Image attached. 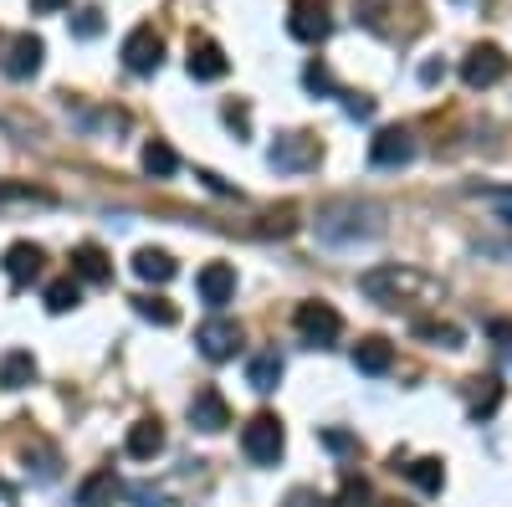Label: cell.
Masks as SVG:
<instances>
[{
    "instance_id": "19",
    "label": "cell",
    "mask_w": 512,
    "mask_h": 507,
    "mask_svg": "<svg viewBox=\"0 0 512 507\" xmlns=\"http://www.w3.org/2000/svg\"><path fill=\"white\" fill-rule=\"evenodd\" d=\"M134 272H139V282H169V277H175L180 267H175V257H169V251H159V246H144L139 251V257H134Z\"/></svg>"
},
{
    "instance_id": "34",
    "label": "cell",
    "mask_w": 512,
    "mask_h": 507,
    "mask_svg": "<svg viewBox=\"0 0 512 507\" xmlns=\"http://www.w3.org/2000/svg\"><path fill=\"white\" fill-rule=\"evenodd\" d=\"M323 446L328 451H354V436L349 431H323Z\"/></svg>"
},
{
    "instance_id": "38",
    "label": "cell",
    "mask_w": 512,
    "mask_h": 507,
    "mask_svg": "<svg viewBox=\"0 0 512 507\" xmlns=\"http://www.w3.org/2000/svg\"><path fill=\"white\" fill-rule=\"evenodd\" d=\"M441 77H446L441 62H425V67H420V82H441Z\"/></svg>"
},
{
    "instance_id": "25",
    "label": "cell",
    "mask_w": 512,
    "mask_h": 507,
    "mask_svg": "<svg viewBox=\"0 0 512 507\" xmlns=\"http://www.w3.org/2000/svg\"><path fill=\"white\" fill-rule=\"evenodd\" d=\"M77 303H82L77 277H57V282H47V308H52V313H72Z\"/></svg>"
},
{
    "instance_id": "22",
    "label": "cell",
    "mask_w": 512,
    "mask_h": 507,
    "mask_svg": "<svg viewBox=\"0 0 512 507\" xmlns=\"http://www.w3.org/2000/svg\"><path fill=\"white\" fill-rule=\"evenodd\" d=\"M144 169H149L154 180H169V175L180 169V159H175V149H169L164 139H149V144H144Z\"/></svg>"
},
{
    "instance_id": "14",
    "label": "cell",
    "mask_w": 512,
    "mask_h": 507,
    "mask_svg": "<svg viewBox=\"0 0 512 507\" xmlns=\"http://www.w3.org/2000/svg\"><path fill=\"white\" fill-rule=\"evenodd\" d=\"M72 277H82V282H113L108 251H103L98 241H82V246L72 251Z\"/></svg>"
},
{
    "instance_id": "9",
    "label": "cell",
    "mask_w": 512,
    "mask_h": 507,
    "mask_svg": "<svg viewBox=\"0 0 512 507\" xmlns=\"http://www.w3.org/2000/svg\"><path fill=\"white\" fill-rule=\"evenodd\" d=\"M410 159H415V139L405 129H379L374 134V144H369V164L374 169H400Z\"/></svg>"
},
{
    "instance_id": "18",
    "label": "cell",
    "mask_w": 512,
    "mask_h": 507,
    "mask_svg": "<svg viewBox=\"0 0 512 507\" xmlns=\"http://www.w3.org/2000/svg\"><path fill=\"white\" fill-rule=\"evenodd\" d=\"M123 451L134 456V461H154V456L164 451V426H159V420H139V426L128 431Z\"/></svg>"
},
{
    "instance_id": "20",
    "label": "cell",
    "mask_w": 512,
    "mask_h": 507,
    "mask_svg": "<svg viewBox=\"0 0 512 507\" xmlns=\"http://www.w3.org/2000/svg\"><path fill=\"white\" fill-rule=\"evenodd\" d=\"M36 379V359L26 349H11L6 359H0V390H26Z\"/></svg>"
},
{
    "instance_id": "6",
    "label": "cell",
    "mask_w": 512,
    "mask_h": 507,
    "mask_svg": "<svg viewBox=\"0 0 512 507\" xmlns=\"http://www.w3.org/2000/svg\"><path fill=\"white\" fill-rule=\"evenodd\" d=\"M195 344H200V354H205L210 364H226V359H236V349H241V323L210 318V323L195 328Z\"/></svg>"
},
{
    "instance_id": "10",
    "label": "cell",
    "mask_w": 512,
    "mask_h": 507,
    "mask_svg": "<svg viewBox=\"0 0 512 507\" xmlns=\"http://www.w3.org/2000/svg\"><path fill=\"white\" fill-rule=\"evenodd\" d=\"M190 77L195 82H221L226 72H231V62H226V52L216 47V41H210V36H190Z\"/></svg>"
},
{
    "instance_id": "5",
    "label": "cell",
    "mask_w": 512,
    "mask_h": 507,
    "mask_svg": "<svg viewBox=\"0 0 512 507\" xmlns=\"http://www.w3.org/2000/svg\"><path fill=\"white\" fill-rule=\"evenodd\" d=\"M159 62H164V36L154 26H134L123 36V67L128 72L149 77V72H159Z\"/></svg>"
},
{
    "instance_id": "39",
    "label": "cell",
    "mask_w": 512,
    "mask_h": 507,
    "mask_svg": "<svg viewBox=\"0 0 512 507\" xmlns=\"http://www.w3.org/2000/svg\"><path fill=\"white\" fill-rule=\"evenodd\" d=\"M226 123L231 129H246V108H226Z\"/></svg>"
},
{
    "instance_id": "4",
    "label": "cell",
    "mask_w": 512,
    "mask_h": 507,
    "mask_svg": "<svg viewBox=\"0 0 512 507\" xmlns=\"http://www.w3.org/2000/svg\"><path fill=\"white\" fill-rule=\"evenodd\" d=\"M507 52L502 47H492V41H482V47H472L466 52V62H461V82L466 88H497V82L507 77Z\"/></svg>"
},
{
    "instance_id": "2",
    "label": "cell",
    "mask_w": 512,
    "mask_h": 507,
    "mask_svg": "<svg viewBox=\"0 0 512 507\" xmlns=\"http://www.w3.org/2000/svg\"><path fill=\"white\" fill-rule=\"evenodd\" d=\"M241 451L256 461V467H277L282 451H287L282 420H277V415H251L246 426H241Z\"/></svg>"
},
{
    "instance_id": "29",
    "label": "cell",
    "mask_w": 512,
    "mask_h": 507,
    "mask_svg": "<svg viewBox=\"0 0 512 507\" xmlns=\"http://www.w3.org/2000/svg\"><path fill=\"white\" fill-rule=\"evenodd\" d=\"M72 31H77V36H98V31H103V11H98V6H82V11L72 16Z\"/></svg>"
},
{
    "instance_id": "24",
    "label": "cell",
    "mask_w": 512,
    "mask_h": 507,
    "mask_svg": "<svg viewBox=\"0 0 512 507\" xmlns=\"http://www.w3.org/2000/svg\"><path fill=\"white\" fill-rule=\"evenodd\" d=\"M134 308H139V318H149V323H159V328H175V323H180V308L169 303V298H154V292L134 298Z\"/></svg>"
},
{
    "instance_id": "33",
    "label": "cell",
    "mask_w": 512,
    "mask_h": 507,
    "mask_svg": "<svg viewBox=\"0 0 512 507\" xmlns=\"http://www.w3.org/2000/svg\"><path fill=\"white\" fill-rule=\"evenodd\" d=\"M344 108H349V118H369V113H374V103L359 98V93H344Z\"/></svg>"
},
{
    "instance_id": "23",
    "label": "cell",
    "mask_w": 512,
    "mask_h": 507,
    "mask_svg": "<svg viewBox=\"0 0 512 507\" xmlns=\"http://www.w3.org/2000/svg\"><path fill=\"white\" fill-rule=\"evenodd\" d=\"M405 472H410V482H415L420 492H441V487H446V467H441L436 456H420V461H410Z\"/></svg>"
},
{
    "instance_id": "31",
    "label": "cell",
    "mask_w": 512,
    "mask_h": 507,
    "mask_svg": "<svg viewBox=\"0 0 512 507\" xmlns=\"http://www.w3.org/2000/svg\"><path fill=\"white\" fill-rule=\"evenodd\" d=\"M282 507H323V497L313 492V487H297V492H287V502Z\"/></svg>"
},
{
    "instance_id": "30",
    "label": "cell",
    "mask_w": 512,
    "mask_h": 507,
    "mask_svg": "<svg viewBox=\"0 0 512 507\" xmlns=\"http://www.w3.org/2000/svg\"><path fill=\"white\" fill-rule=\"evenodd\" d=\"M303 82H308V93H333V77H328V67H323V62H308Z\"/></svg>"
},
{
    "instance_id": "7",
    "label": "cell",
    "mask_w": 512,
    "mask_h": 507,
    "mask_svg": "<svg viewBox=\"0 0 512 507\" xmlns=\"http://www.w3.org/2000/svg\"><path fill=\"white\" fill-rule=\"evenodd\" d=\"M287 31H292L297 41H308V47H318V41H328V31H333V16H328L323 0H292Z\"/></svg>"
},
{
    "instance_id": "32",
    "label": "cell",
    "mask_w": 512,
    "mask_h": 507,
    "mask_svg": "<svg viewBox=\"0 0 512 507\" xmlns=\"http://www.w3.org/2000/svg\"><path fill=\"white\" fill-rule=\"evenodd\" d=\"M200 185H205V190H216V195H236V185H226L216 169H200Z\"/></svg>"
},
{
    "instance_id": "8",
    "label": "cell",
    "mask_w": 512,
    "mask_h": 507,
    "mask_svg": "<svg viewBox=\"0 0 512 507\" xmlns=\"http://www.w3.org/2000/svg\"><path fill=\"white\" fill-rule=\"evenodd\" d=\"M190 426L195 431H205V436H216V431H226L231 426V405H226V395L221 390H195V400H190Z\"/></svg>"
},
{
    "instance_id": "16",
    "label": "cell",
    "mask_w": 512,
    "mask_h": 507,
    "mask_svg": "<svg viewBox=\"0 0 512 507\" xmlns=\"http://www.w3.org/2000/svg\"><path fill=\"white\" fill-rule=\"evenodd\" d=\"M52 190H36L26 180H0V210H47Z\"/></svg>"
},
{
    "instance_id": "28",
    "label": "cell",
    "mask_w": 512,
    "mask_h": 507,
    "mask_svg": "<svg viewBox=\"0 0 512 507\" xmlns=\"http://www.w3.org/2000/svg\"><path fill=\"white\" fill-rule=\"evenodd\" d=\"M369 502V482L364 477H344V492H338V507H364Z\"/></svg>"
},
{
    "instance_id": "12",
    "label": "cell",
    "mask_w": 512,
    "mask_h": 507,
    "mask_svg": "<svg viewBox=\"0 0 512 507\" xmlns=\"http://www.w3.org/2000/svg\"><path fill=\"white\" fill-rule=\"evenodd\" d=\"M41 262H47V251H41L36 241H16V246H6V277H11L16 287H26L31 277H41Z\"/></svg>"
},
{
    "instance_id": "1",
    "label": "cell",
    "mask_w": 512,
    "mask_h": 507,
    "mask_svg": "<svg viewBox=\"0 0 512 507\" xmlns=\"http://www.w3.org/2000/svg\"><path fill=\"white\" fill-rule=\"evenodd\" d=\"M359 292H364V298H374V303H384V308L436 303L441 298V287L425 277V272H415V267H374V272L359 277Z\"/></svg>"
},
{
    "instance_id": "35",
    "label": "cell",
    "mask_w": 512,
    "mask_h": 507,
    "mask_svg": "<svg viewBox=\"0 0 512 507\" xmlns=\"http://www.w3.org/2000/svg\"><path fill=\"white\" fill-rule=\"evenodd\" d=\"M67 0H31V16H57Z\"/></svg>"
},
{
    "instance_id": "17",
    "label": "cell",
    "mask_w": 512,
    "mask_h": 507,
    "mask_svg": "<svg viewBox=\"0 0 512 507\" xmlns=\"http://www.w3.org/2000/svg\"><path fill=\"white\" fill-rule=\"evenodd\" d=\"M390 364H395L390 338H359L354 344V369L359 374H390Z\"/></svg>"
},
{
    "instance_id": "27",
    "label": "cell",
    "mask_w": 512,
    "mask_h": 507,
    "mask_svg": "<svg viewBox=\"0 0 512 507\" xmlns=\"http://www.w3.org/2000/svg\"><path fill=\"white\" fill-rule=\"evenodd\" d=\"M415 338H431V344H441V349H461V328L456 323H436V318H420Z\"/></svg>"
},
{
    "instance_id": "37",
    "label": "cell",
    "mask_w": 512,
    "mask_h": 507,
    "mask_svg": "<svg viewBox=\"0 0 512 507\" xmlns=\"http://www.w3.org/2000/svg\"><path fill=\"white\" fill-rule=\"evenodd\" d=\"M492 200H497V216L512 226V190H502V195H492Z\"/></svg>"
},
{
    "instance_id": "15",
    "label": "cell",
    "mask_w": 512,
    "mask_h": 507,
    "mask_svg": "<svg viewBox=\"0 0 512 507\" xmlns=\"http://www.w3.org/2000/svg\"><path fill=\"white\" fill-rule=\"evenodd\" d=\"M272 169H308L313 159H318V144L313 139H303V134H287V139H277L272 144Z\"/></svg>"
},
{
    "instance_id": "11",
    "label": "cell",
    "mask_w": 512,
    "mask_h": 507,
    "mask_svg": "<svg viewBox=\"0 0 512 507\" xmlns=\"http://www.w3.org/2000/svg\"><path fill=\"white\" fill-rule=\"evenodd\" d=\"M195 287H200V298H205L210 308H226V303L236 298V267H226V262H210V267H200Z\"/></svg>"
},
{
    "instance_id": "26",
    "label": "cell",
    "mask_w": 512,
    "mask_h": 507,
    "mask_svg": "<svg viewBox=\"0 0 512 507\" xmlns=\"http://www.w3.org/2000/svg\"><path fill=\"white\" fill-rule=\"evenodd\" d=\"M113 492H118L113 472H93L88 482H82V492H77V507H103V502H108Z\"/></svg>"
},
{
    "instance_id": "36",
    "label": "cell",
    "mask_w": 512,
    "mask_h": 507,
    "mask_svg": "<svg viewBox=\"0 0 512 507\" xmlns=\"http://www.w3.org/2000/svg\"><path fill=\"white\" fill-rule=\"evenodd\" d=\"M492 338H497V344H512V323L507 318H492Z\"/></svg>"
},
{
    "instance_id": "21",
    "label": "cell",
    "mask_w": 512,
    "mask_h": 507,
    "mask_svg": "<svg viewBox=\"0 0 512 507\" xmlns=\"http://www.w3.org/2000/svg\"><path fill=\"white\" fill-rule=\"evenodd\" d=\"M277 379H282V359H277V349H267V354H256V359H251V369H246V385H251V390L272 395V390H277Z\"/></svg>"
},
{
    "instance_id": "3",
    "label": "cell",
    "mask_w": 512,
    "mask_h": 507,
    "mask_svg": "<svg viewBox=\"0 0 512 507\" xmlns=\"http://www.w3.org/2000/svg\"><path fill=\"white\" fill-rule=\"evenodd\" d=\"M292 323H297V333H303V344H313V349L338 344V333H344V318H338L328 303H297Z\"/></svg>"
},
{
    "instance_id": "13",
    "label": "cell",
    "mask_w": 512,
    "mask_h": 507,
    "mask_svg": "<svg viewBox=\"0 0 512 507\" xmlns=\"http://www.w3.org/2000/svg\"><path fill=\"white\" fill-rule=\"evenodd\" d=\"M41 57H47L41 36H31V31H26V36H16V41H11V57H6V77H11V82H26V77L41 67Z\"/></svg>"
}]
</instances>
